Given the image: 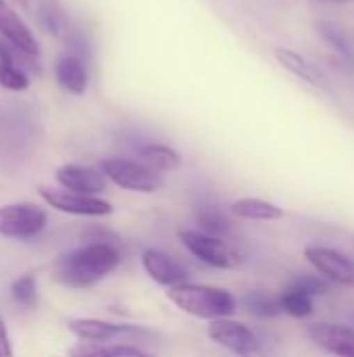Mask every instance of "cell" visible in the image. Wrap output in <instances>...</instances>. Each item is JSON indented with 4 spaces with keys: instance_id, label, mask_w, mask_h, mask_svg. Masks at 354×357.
<instances>
[{
    "instance_id": "7402d4cb",
    "label": "cell",
    "mask_w": 354,
    "mask_h": 357,
    "mask_svg": "<svg viewBox=\"0 0 354 357\" xmlns=\"http://www.w3.org/2000/svg\"><path fill=\"white\" fill-rule=\"evenodd\" d=\"M315 29H317V33L321 36V40H323L325 44H330L342 59L354 61L353 46H351L348 38L344 36V31H342L336 23L319 19V21H315Z\"/></svg>"
},
{
    "instance_id": "d4e9b609",
    "label": "cell",
    "mask_w": 354,
    "mask_h": 357,
    "mask_svg": "<svg viewBox=\"0 0 354 357\" xmlns=\"http://www.w3.org/2000/svg\"><path fill=\"white\" fill-rule=\"evenodd\" d=\"M290 284H294V287H298V289H303V291H307L311 297H315V295H323L325 291H330V284H328V280L325 278H319V276H298V278H294Z\"/></svg>"
},
{
    "instance_id": "9c48e42d",
    "label": "cell",
    "mask_w": 354,
    "mask_h": 357,
    "mask_svg": "<svg viewBox=\"0 0 354 357\" xmlns=\"http://www.w3.org/2000/svg\"><path fill=\"white\" fill-rule=\"evenodd\" d=\"M305 257L328 282L354 289V261L344 253L330 247L311 245L305 249Z\"/></svg>"
},
{
    "instance_id": "30bf717a",
    "label": "cell",
    "mask_w": 354,
    "mask_h": 357,
    "mask_svg": "<svg viewBox=\"0 0 354 357\" xmlns=\"http://www.w3.org/2000/svg\"><path fill=\"white\" fill-rule=\"evenodd\" d=\"M0 36L8 42L13 50L25 56H35L40 52V44L33 31L8 4V0H0Z\"/></svg>"
},
{
    "instance_id": "3957f363",
    "label": "cell",
    "mask_w": 354,
    "mask_h": 357,
    "mask_svg": "<svg viewBox=\"0 0 354 357\" xmlns=\"http://www.w3.org/2000/svg\"><path fill=\"white\" fill-rule=\"evenodd\" d=\"M98 169L106 180H111L115 186L131 192H156L163 188L165 180L163 174L150 169L142 161L136 159H125V157H108L98 163Z\"/></svg>"
},
{
    "instance_id": "ac0fdd59",
    "label": "cell",
    "mask_w": 354,
    "mask_h": 357,
    "mask_svg": "<svg viewBox=\"0 0 354 357\" xmlns=\"http://www.w3.org/2000/svg\"><path fill=\"white\" fill-rule=\"evenodd\" d=\"M232 211L242 220H255V222H273V220L284 218L282 207H277L269 201H263V199H255V197L238 199L232 205Z\"/></svg>"
},
{
    "instance_id": "277c9868",
    "label": "cell",
    "mask_w": 354,
    "mask_h": 357,
    "mask_svg": "<svg viewBox=\"0 0 354 357\" xmlns=\"http://www.w3.org/2000/svg\"><path fill=\"white\" fill-rule=\"evenodd\" d=\"M67 328L86 343H100L111 345L119 341H148L152 333L144 326L136 324H113L98 318H73L67 322Z\"/></svg>"
},
{
    "instance_id": "2e32d148",
    "label": "cell",
    "mask_w": 354,
    "mask_h": 357,
    "mask_svg": "<svg viewBox=\"0 0 354 357\" xmlns=\"http://www.w3.org/2000/svg\"><path fill=\"white\" fill-rule=\"evenodd\" d=\"M0 86L10 92H23L29 88V77L23 67L17 65L10 46L0 42Z\"/></svg>"
},
{
    "instance_id": "4fadbf2b",
    "label": "cell",
    "mask_w": 354,
    "mask_h": 357,
    "mask_svg": "<svg viewBox=\"0 0 354 357\" xmlns=\"http://www.w3.org/2000/svg\"><path fill=\"white\" fill-rule=\"evenodd\" d=\"M142 266L146 274L161 287L173 289L188 282V272L182 264H177L171 255L159 249H146L142 253Z\"/></svg>"
},
{
    "instance_id": "ba28073f",
    "label": "cell",
    "mask_w": 354,
    "mask_h": 357,
    "mask_svg": "<svg viewBox=\"0 0 354 357\" xmlns=\"http://www.w3.org/2000/svg\"><path fill=\"white\" fill-rule=\"evenodd\" d=\"M209 339L238 357H257L261 354V339L244 324L221 318L209 324Z\"/></svg>"
},
{
    "instance_id": "7c38bea8",
    "label": "cell",
    "mask_w": 354,
    "mask_h": 357,
    "mask_svg": "<svg viewBox=\"0 0 354 357\" xmlns=\"http://www.w3.org/2000/svg\"><path fill=\"white\" fill-rule=\"evenodd\" d=\"M54 178L61 184V188L79 192V195L98 197L106 188V178L102 176V172L96 167H86V165H75V163L63 165L56 169Z\"/></svg>"
},
{
    "instance_id": "4316f807",
    "label": "cell",
    "mask_w": 354,
    "mask_h": 357,
    "mask_svg": "<svg viewBox=\"0 0 354 357\" xmlns=\"http://www.w3.org/2000/svg\"><path fill=\"white\" fill-rule=\"evenodd\" d=\"M15 4H19V6H23V8H27L29 6V0H13Z\"/></svg>"
},
{
    "instance_id": "9a60e30c",
    "label": "cell",
    "mask_w": 354,
    "mask_h": 357,
    "mask_svg": "<svg viewBox=\"0 0 354 357\" xmlns=\"http://www.w3.org/2000/svg\"><path fill=\"white\" fill-rule=\"evenodd\" d=\"M275 59L280 61V65L286 71L300 77L303 82H307V84H311L315 88H325V77L319 71V67L313 65L309 59H305L300 52H296L292 48H286V46H280V48H275Z\"/></svg>"
},
{
    "instance_id": "52a82bcc",
    "label": "cell",
    "mask_w": 354,
    "mask_h": 357,
    "mask_svg": "<svg viewBox=\"0 0 354 357\" xmlns=\"http://www.w3.org/2000/svg\"><path fill=\"white\" fill-rule=\"evenodd\" d=\"M38 195L46 205H50L61 213L86 215V218H104L113 213V205L100 197L79 195V192H71L65 188H50V186H40Z\"/></svg>"
},
{
    "instance_id": "8fae6325",
    "label": "cell",
    "mask_w": 354,
    "mask_h": 357,
    "mask_svg": "<svg viewBox=\"0 0 354 357\" xmlns=\"http://www.w3.org/2000/svg\"><path fill=\"white\" fill-rule=\"evenodd\" d=\"M309 339L323 351L336 357H354V328L344 324L317 322L307 328Z\"/></svg>"
},
{
    "instance_id": "5bb4252c",
    "label": "cell",
    "mask_w": 354,
    "mask_h": 357,
    "mask_svg": "<svg viewBox=\"0 0 354 357\" xmlns=\"http://www.w3.org/2000/svg\"><path fill=\"white\" fill-rule=\"evenodd\" d=\"M54 77H56V84L69 92V94H83L88 90V69H86V63L73 54V52H65L56 59L54 63Z\"/></svg>"
},
{
    "instance_id": "ffe728a7",
    "label": "cell",
    "mask_w": 354,
    "mask_h": 357,
    "mask_svg": "<svg viewBox=\"0 0 354 357\" xmlns=\"http://www.w3.org/2000/svg\"><path fill=\"white\" fill-rule=\"evenodd\" d=\"M280 305H282V312L298 320H305L313 314V297L294 284H288L284 289V293L280 295Z\"/></svg>"
},
{
    "instance_id": "603a6c76",
    "label": "cell",
    "mask_w": 354,
    "mask_h": 357,
    "mask_svg": "<svg viewBox=\"0 0 354 357\" xmlns=\"http://www.w3.org/2000/svg\"><path fill=\"white\" fill-rule=\"evenodd\" d=\"M196 220H198L204 234H211V236H217V238H223L232 230V224H230L227 215L215 205L200 207L198 213H196Z\"/></svg>"
},
{
    "instance_id": "44dd1931",
    "label": "cell",
    "mask_w": 354,
    "mask_h": 357,
    "mask_svg": "<svg viewBox=\"0 0 354 357\" xmlns=\"http://www.w3.org/2000/svg\"><path fill=\"white\" fill-rule=\"evenodd\" d=\"M242 305L257 318H277L282 314L280 297L267 291H250L242 297Z\"/></svg>"
},
{
    "instance_id": "6da1fadb",
    "label": "cell",
    "mask_w": 354,
    "mask_h": 357,
    "mask_svg": "<svg viewBox=\"0 0 354 357\" xmlns=\"http://www.w3.org/2000/svg\"><path fill=\"white\" fill-rule=\"evenodd\" d=\"M119 264V251L111 243L96 241L63 255L54 266V278L69 289H88L106 278Z\"/></svg>"
},
{
    "instance_id": "8992f818",
    "label": "cell",
    "mask_w": 354,
    "mask_h": 357,
    "mask_svg": "<svg viewBox=\"0 0 354 357\" xmlns=\"http://www.w3.org/2000/svg\"><path fill=\"white\" fill-rule=\"evenodd\" d=\"M179 241L196 259L215 270H234L240 266V255L223 238L196 230H179Z\"/></svg>"
},
{
    "instance_id": "e0dca14e",
    "label": "cell",
    "mask_w": 354,
    "mask_h": 357,
    "mask_svg": "<svg viewBox=\"0 0 354 357\" xmlns=\"http://www.w3.org/2000/svg\"><path fill=\"white\" fill-rule=\"evenodd\" d=\"M67 357H154L129 343H79L67 351Z\"/></svg>"
},
{
    "instance_id": "cb8c5ba5",
    "label": "cell",
    "mask_w": 354,
    "mask_h": 357,
    "mask_svg": "<svg viewBox=\"0 0 354 357\" xmlns=\"http://www.w3.org/2000/svg\"><path fill=\"white\" fill-rule=\"evenodd\" d=\"M13 299L23 305V307H35L38 303V284H35V276L33 274H23L19 276L13 287H10Z\"/></svg>"
},
{
    "instance_id": "83f0119b",
    "label": "cell",
    "mask_w": 354,
    "mask_h": 357,
    "mask_svg": "<svg viewBox=\"0 0 354 357\" xmlns=\"http://www.w3.org/2000/svg\"><path fill=\"white\" fill-rule=\"evenodd\" d=\"M323 2H351V0H323Z\"/></svg>"
},
{
    "instance_id": "d6986e66",
    "label": "cell",
    "mask_w": 354,
    "mask_h": 357,
    "mask_svg": "<svg viewBox=\"0 0 354 357\" xmlns=\"http://www.w3.org/2000/svg\"><path fill=\"white\" fill-rule=\"evenodd\" d=\"M140 159L144 165H148L150 169L165 174V172H173L182 165V157L175 149L167 146V144H146L140 151Z\"/></svg>"
},
{
    "instance_id": "484cf974",
    "label": "cell",
    "mask_w": 354,
    "mask_h": 357,
    "mask_svg": "<svg viewBox=\"0 0 354 357\" xmlns=\"http://www.w3.org/2000/svg\"><path fill=\"white\" fill-rule=\"evenodd\" d=\"M0 357H13V347H10L8 331H6L2 318H0Z\"/></svg>"
},
{
    "instance_id": "5b68a950",
    "label": "cell",
    "mask_w": 354,
    "mask_h": 357,
    "mask_svg": "<svg viewBox=\"0 0 354 357\" xmlns=\"http://www.w3.org/2000/svg\"><path fill=\"white\" fill-rule=\"evenodd\" d=\"M48 224L46 209L33 203H10L0 207V236L15 241H29L38 236Z\"/></svg>"
},
{
    "instance_id": "7a4b0ae2",
    "label": "cell",
    "mask_w": 354,
    "mask_h": 357,
    "mask_svg": "<svg viewBox=\"0 0 354 357\" xmlns=\"http://www.w3.org/2000/svg\"><path fill=\"white\" fill-rule=\"evenodd\" d=\"M167 297L182 312L200 320H211V322L230 318L238 307V301L230 291L219 289V287H209V284L186 282V284L169 289Z\"/></svg>"
}]
</instances>
